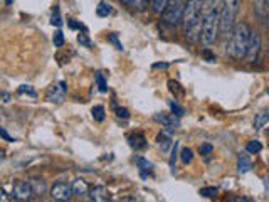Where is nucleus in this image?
<instances>
[{
	"label": "nucleus",
	"mask_w": 269,
	"mask_h": 202,
	"mask_svg": "<svg viewBox=\"0 0 269 202\" xmlns=\"http://www.w3.org/2000/svg\"><path fill=\"white\" fill-rule=\"evenodd\" d=\"M221 0H205L202 2V21H200V38L204 46L216 44L219 38V17H221Z\"/></svg>",
	"instance_id": "nucleus-1"
},
{
	"label": "nucleus",
	"mask_w": 269,
	"mask_h": 202,
	"mask_svg": "<svg viewBox=\"0 0 269 202\" xmlns=\"http://www.w3.org/2000/svg\"><path fill=\"white\" fill-rule=\"evenodd\" d=\"M200 21H202V0H187L182 14V26L185 39L195 44L200 38Z\"/></svg>",
	"instance_id": "nucleus-2"
},
{
	"label": "nucleus",
	"mask_w": 269,
	"mask_h": 202,
	"mask_svg": "<svg viewBox=\"0 0 269 202\" xmlns=\"http://www.w3.org/2000/svg\"><path fill=\"white\" fill-rule=\"evenodd\" d=\"M251 29L247 22H239L234 24V27L230 29V32L227 35L229 42H227V54L236 61H241L246 58V51H247V42H249V35H251Z\"/></svg>",
	"instance_id": "nucleus-3"
},
{
	"label": "nucleus",
	"mask_w": 269,
	"mask_h": 202,
	"mask_svg": "<svg viewBox=\"0 0 269 202\" xmlns=\"http://www.w3.org/2000/svg\"><path fill=\"white\" fill-rule=\"evenodd\" d=\"M241 10V0H224L221 7V17H219V32L229 34L234 27L236 17Z\"/></svg>",
	"instance_id": "nucleus-4"
},
{
	"label": "nucleus",
	"mask_w": 269,
	"mask_h": 202,
	"mask_svg": "<svg viewBox=\"0 0 269 202\" xmlns=\"http://www.w3.org/2000/svg\"><path fill=\"white\" fill-rule=\"evenodd\" d=\"M185 2L187 0H168L167 7H165V10L162 12V19H163L165 26L175 27L177 24H180Z\"/></svg>",
	"instance_id": "nucleus-5"
},
{
	"label": "nucleus",
	"mask_w": 269,
	"mask_h": 202,
	"mask_svg": "<svg viewBox=\"0 0 269 202\" xmlns=\"http://www.w3.org/2000/svg\"><path fill=\"white\" fill-rule=\"evenodd\" d=\"M261 47H262V38L258 30H251L249 35V42H247V51H246V59L251 64L258 63L259 54H261Z\"/></svg>",
	"instance_id": "nucleus-6"
},
{
	"label": "nucleus",
	"mask_w": 269,
	"mask_h": 202,
	"mask_svg": "<svg viewBox=\"0 0 269 202\" xmlns=\"http://www.w3.org/2000/svg\"><path fill=\"white\" fill-rule=\"evenodd\" d=\"M32 189H30L29 182H24V180H15L14 186H12V197L17 202H27L32 199Z\"/></svg>",
	"instance_id": "nucleus-7"
},
{
	"label": "nucleus",
	"mask_w": 269,
	"mask_h": 202,
	"mask_svg": "<svg viewBox=\"0 0 269 202\" xmlns=\"http://www.w3.org/2000/svg\"><path fill=\"white\" fill-rule=\"evenodd\" d=\"M51 197L54 200H61V202H67L72 199V191L71 186L66 182H57L51 187Z\"/></svg>",
	"instance_id": "nucleus-8"
},
{
	"label": "nucleus",
	"mask_w": 269,
	"mask_h": 202,
	"mask_svg": "<svg viewBox=\"0 0 269 202\" xmlns=\"http://www.w3.org/2000/svg\"><path fill=\"white\" fill-rule=\"evenodd\" d=\"M66 98V83L61 81L57 84H52L51 88L47 89V95H46V100L49 103H54V105H59L63 103Z\"/></svg>",
	"instance_id": "nucleus-9"
},
{
	"label": "nucleus",
	"mask_w": 269,
	"mask_h": 202,
	"mask_svg": "<svg viewBox=\"0 0 269 202\" xmlns=\"http://www.w3.org/2000/svg\"><path fill=\"white\" fill-rule=\"evenodd\" d=\"M153 118L158 121V123L165 125L167 128H177L180 125V118L175 115H165V113H157Z\"/></svg>",
	"instance_id": "nucleus-10"
},
{
	"label": "nucleus",
	"mask_w": 269,
	"mask_h": 202,
	"mask_svg": "<svg viewBox=\"0 0 269 202\" xmlns=\"http://www.w3.org/2000/svg\"><path fill=\"white\" fill-rule=\"evenodd\" d=\"M29 186L32 189V194L39 195V197L47 192V182L44 179H41V177H32V179L29 180Z\"/></svg>",
	"instance_id": "nucleus-11"
},
{
	"label": "nucleus",
	"mask_w": 269,
	"mask_h": 202,
	"mask_svg": "<svg viewBox=\"0 0 269 202\" xmlns=\"http://www.w3.org/2000/svg\"><path fill=\"white\" fill-rule=\"evenodd\" d=\"M88 194H89V199L94 200V202H105V200L109 199V194L106 191V187H103V186H96L93 189H89Z\"/></svg>",
	"instance_id": "nucleus-12"
},
{
	"label": "nucleus",
	"mask_w": 269,
	"mask_h": 202,
	"mask_svg": "<svg viewBox=\"0 0 269 202\" xmlns=\"http://www.w3.org/2000/svg\"><path fill=\"white\" fill-rule=\"evenodd\" d=\"M69 186H71L72 195H84V194H88V191H89L88 182L84 179H74L69 183Z\"/></svg>",
	"instance_id": "nucleus-13"
},
{
	"label": "nucleus",
	"mask_w": 269,
	"mask_h": 202,
	"mask_svg": "<svg viewBox=\"0 0 269 202\" xmlns=\"http://www.w3.org/2000/svg\"><path fill=\"white\" fill-rule=\"evenodd\" d=\"M128 142H130V146L131 149H134V150H143V149H146V138L143 137L142 133H133V135H130L128 137Z\"/></svg>",
	"instance_id": "nucleus-14"
},
{
	"label": "nucleus",
	"mask_w": 269,
	"mask_h": 202,
	"mask_svg": "<svg viewBox=\"0 0 269 202\" xmlns=\"http://www.w3.org/2000/svg\"><path fill=\"white\" fill-rule=\"evenodd\" d=\"M254 12L259 19H266L269 14V0H254Z\"/></svg>",
	"instance_id": "nucleus-15"
},
{
	"label": "nucleus",
	"mask_w": 269,
	"mask_h": 202,
	"mask_svg": "<svg viewBox=\"0 0 269 202\" xmlns=\"http://www.w3.org/2000/svg\"><path fill=\"white\" fill-rule=\"evenodd\" d=\"M134 163H137V165H138V169L142 170V175H143V177L146 175L145 172H148L150 175L153 174V163L146 160L145 157H134Z\"/></svg>",
	"instance_id": "nucleus-16"
},
{
	"label": "nucleus",
	"mask_w": 269,
	"mask_h": 202,
	"mask_svg": "<svg viewBox=\"0 0 269 202\" xmlns=\"http://www.w3.org/2000/svg\"><path fill=\"white\" fill-rule=\"evenodd\" d=\"M253 169V163H251V158L247 155L241 154L239 158H237V170H239V174H246L249 170Z\"/></svg>",
	"instance_id": "nucleus-17"
},
{
	"label": "nucleus",
	"mask_w": 269,
	"mask_h": 202,
	"mask_svg": "<svg viewBox=\"0 0 269 202\" xmlns=\"http://www.w3.org/2000/svg\"><path fill=\"white\" fill-rule=\"evenodd\" d=\"M113 12L111 9V5H109L108 2H100L98 4V7H96V14L100 15V17H108L109 14Z\"/></svg>",
	"instance_id": "nucleus-18"
},
{
	"label": "nucleus",
	"mask_w": 269,
	"mask_h": 202,
	"mask_svg": "<svg viewBox=\"0 0 269 202\" xmlns=\"http://www.w3.org/2000/svg\"><path fill=\"white\" fill-rule=\"evenodd\" d=\"M267 120H269L267 112H262V113H259V115H256L254 128H256V130H261V128H264V125L267 123Z\"/></svg>",
	"instance_id": "nucleus-19"
},
{
	"label": "nucleus",
	"mask_w": 269,
	"mask_h": 202,
	"mask_svg": "<svg viewBox=\"0 0 269 202\" xmlns=\"http://www.w3.org/2000/svg\"><path fill=\"white\" fill-rule=\"evenodd\" d=\"M246 150L247 154H259V152L262 150V145L259 140H251V142H247L246 145Z\"/></svg>",
	"instance_id": "nucleus-20"
},
{
	"label": "nucleus",
	"mask_w": 269,
	"mask_h": 202,
	"mask_svg": "<svg viewBox=\"0 0 269 202\" xmlns=\"http://www.w3.org/2000/svg\"><path fill=\"white\" fill-rule=\"evenodd\" d=\"M94 79H96V84H98V88H100L101 93H106V91H108V84H106L105 76H103V72L98 71L96 75H94Z\"/></svg>",
	"instance_id": "nucleus-21"
},
{
	"label": "nucleus",
	"mask_w": 269,
	"mask_h": 202,
	"mask_svg": "<svg viewBox=\"0 0 269 202\" xmlns=\"http://www.w3.org/2000/svg\"><path fill=\"white\" fill-rule=\"evenodd\" d=\"M168 0H151V10L155 12V14H162L167 7Z\"/></svg>",
	"instance_id": "nucleus-22"
},
{
	"label": "nucleus",
	"mask_w": 269,
	"mask_h": 202,
	"mask_svg": "<svg viewBox=\"0 0 269 202\" xmlns=\"http://www.w3.org/2000/svg\"><path fill=\"white\" fill-rule=\"evenodd\" d=\"M180 160L185 163V165L190 163L194 160V152L188 149V146H183V149H182V152H180Z\"/></svg>",
	"instance_id": "nucleus-23"
},
{
	"label": "nucleus",
	"mask_w": 269,
	"mask_h": 202,
	"mask_svg": "<svg viewBox=\"0 0 269 202\" xmlns=\"http://www.w3.org/2000/svg\"><path fill=\"white\" fill-rule=\"evenodd\" d=\"M91 113H93V118L96 121H103V120H105V108H103L101 105L94 106L93 109H91Z\"/></svg>",
	"instance_id": "nucleus-24"
},
{
	"label": "nucleus",
	"mask_w": 269,
	"mask_h": 202,
	"mask_svg": "<svg viewBox=\"0 0 269 202\" xmlns=\"http://www.w3.org/2000/svg\"><path fill=\"white\" fill-rule=\"evenodd\" d=\"M120 2L121 4H123V5H126V7H137V9H142L143 7V5H145V2H143V0H120Z\"/></svg>",
	"instance_id": "nucleus-25"
},
{
	"label": "nucleus",
	"mask_w": 269,
	"mask_h": 202,
	"mask_svg": "<svg viewBox=\"0 0 269 202\" xmlns=\"http://www.w3.org/2000/svg\"><path fill=\"white\" fill-rule=\"evenodd\" d=\"M217 187H204V189H200V195H204V197H216L217 195Z\"/></svg>",
	"instance_id": "nucleus-26"
},
{
	"label": "nucleus",
	"mask_w": 269,
	"mask_h": 202,
	"mask_svg": "<svg viewBox=\"0 0 269 202\" xmlns=\"http://www.w3.org/2000/svg\"><path fill=\"white\" fill-rule=\"evenodd\" d=\"M168 105H170V109H172V115L179 116V118H180V116H183V113H185V109H183V108H182V106L179 105V103H174V101H170Z\"/></svg>",
	"instance_id": "nucleus-27"
},
{
	"label": "nucleus",
	"mask_w": 269,
	"mask_h": 202,
	"mask_svg": "<svg viewBox=\"0 0 269 202\" xmlns=\"http://www.w3.org/2000/svg\"><path fill=\"white\" fill-rule=\"evenodd\" d=\"M51 24H52V26H56V27H61V26H63V19H61V14H59V9H57V7L54 9V12H52Z\"/></svg>",
	"instance_id": "nucleus-28"
},
{
	"label": "nucleus",
	"mask_w": 269,
	"mask_h": 202,
	"mask_svg": "<svg viewBox=\"0 0 269 202\" xmlns=\"http://www.w3.org/2000/svg\"><path fill=\"white\" fill-rule=\"evenodd\" d=\"M52 42H54V46H56V47H63V44H64V34L61 32V30H56V32H54Z\"/></svg>",
	"instance_id": "nucleus-29"
},
{
	"label": "nucleus",
	"mask_w": 269,
	"mask_h": 202,
	"mask_svg": "<svg viewBox=\"0 0 269 202\" xmlns=\"http://www.w3.org/2000/svg\"><path fill=\"white\" fill-rule=\"evenodd\" d=\"M212 150H214V146L210 143H204V145L199 146V154L200 155H210Z\"/></svg>",
	"instance_id": "nucleus-30"
},
{
	"label": "nucleus",
	"mask_w": 269,
	"mask_h": 202,
	"mask_svg": "<svg viewBox=\"0 0 269 202\" xmlns=\"http://www.w3.org/2000/svg\"><path fill=\"white\" fill-rule=\"evenodd\" d=\"M78 42H79V44H83V46H86V47L93 46V44H91L89 38H88V34H79V35H78Z\"/></svg>",
	"instance_id": "nucleus-31"
},
{
	"label": "nucleus",
	"mask_w": 269,
	"mask_h": 202,
	"mask_svg": "<svg viewBox=\"0 0 269 202\" xmlns=\"http://www.w3.org/2000/svg\"><path fill=\"white\" fill-rule=\"evenodd\" d=\"M116 116H118V118L128 120L130 118V112H128L126 108H116Z\"/></svg>",
	"instance_id": "nucleus-32"
},
{
	"label": "nucleus",
	"mask_w": 269,
	"mask_h": 202,
	"mask_svg": "<svg viewBox=\"0 0 269 202\" xmlns=\"http://www.w3.org/2000/svg\"><path fill=\"white\" fill-rule=\"evenodd\" d=\"M108 41L113 42V44L116 46V49H120V51L123 49V46H121V42L118 41V35H116V34H109V35H108Z\"/></svg>",
	"instance_id": "nucleus-33"
},
{
	"label": "nucleus",
	"mask_w": 269,
	"mask_h": 202,
	"mask_svg": "<svg viewBox=\"0 0 269 202\" xmlns=\"http://www.w3.org/2000/svg\"><path fill=\"white\" fill-rule=\"evenodd\" d=\"M0 137H2L5 142H15V138L10 137V135L7 133V130H5V128H2V126H0Z\"/></svg>",
	"instance_id": "nucleus-34"
},
{
	"label": "nucleus",
	"mask_w": 269,
	"mask_h": 202,
	"mask_svg": "<svg viewBox=\"0 0 269 202\" xmlns=\"http://www.w3.org/2000/svg\"><path fill=\"white\" fill-rule=\"evenodd\" d=\"M19 93H21V95L27 93L29 96H32V98L35 96V91H34L32 88H30V86H21V88H19Z\"/></svg>",
	"instance_id": "nucleus-35"
},
{
	"label": "nucleus",
	"mask_w": 269,
	"mask_h": 202,
	"mask_svg": "<svg viewBox=\"0 0 269 202\" xmlns=\"http://www.w3.org/2000/svg\"><path fill=\"white\" fill-rule=\"evenodd\" d=\"M202 56H204L207 61H209V63H214V61H216V56H214V54L209 51V49H204V51H202Z\"/></svg>",
	"instance_id": "nucleus-36"
},
{
	"label": "nucleus",
	"mask_w": 269,
	"mask_h": 202,
	"mask_svg": "<svg viewBox=\"0 0 269 202\" xmlns=\"http://www.w3.org/2000/svg\"><path fill=\"white\" fill-rule=\"evenodd\" d=\"M168 86H170V91H172V93H175V91H180V93H182V89H180V84H179V83L170 81V83H168Z\"/></svg>",
	"instance_id": "nucleus-37"
},
{
	"label": "nucleus",
	"mask_w": 269,
	"mask_h": 202,
	"mask_svg": "<svg viewBox=\"0 0 269 202\" xmlns=\"http://www.w3.org/2000/svg\"><path fill=\"white\" fill-rule=\"evenodd\" d=\"M67 24H69V27H72V29H83V24L74 22V19H69L67 21Z\"/></svg>",
	"instance_id": "nucleus-38"
},
{
	"label": "nucleus",
	"mask_w": 269,
	"mask_h": 202,
	"mask_svg": "<svg viewBox=\"0 0 269 202\" xmlns=\"http://www.w3.org/2000/svg\"><path fill=\"white\" fill-rule=\"evenodd\" d=\"M232 202H253L251 197H230Z\"/></svg>",
	"instance_id": "nucleus-39"
},
{
	"label": "nucleus",
	"mask_w": 269,
	"mask_h": 202,
	"mask_svg": "<svg viewBox=\"0 0 269 202\" xmlns=\"http://www.w3.org/2000/svg\"><path fill=\"white\" fill-rule=\"evenodd\" d=\"M168 64L167 63H158V64H153V69H167Z\"/></svg>",
	"instance_id": "nucleus-40"
},
{
	"label": "nucleus",
	"mask_w": 269,
	"mask_h": 202,
	"mask_svg": "<svg viewBox=\"0 0 269 202\" xmlns=\"http://www.w3.org/2000/svg\"><path fill=\"white\" fill-rule=\"evenodd\" d=\"M0 200H10V197H7V192L4 189H0Z\"/></svg>",
	"instance_id": "nucleus-41"
},
{
	"label": "nucleus",
	"mask_w": 269,
	"mask_h": 202,
	"mask_svg": "<svg viewBox=\"0 0 269 202\" xmlns=\"http://www.w3.org/2000/svg\"><path fill=\"white\" fill-rule=\"evenodd\" d=\"M143 2H145V4H146V2H151V0H143Z\"/></svg>",
	"instance_id": "nucleus-42"
},
{
	"label": "nucleus",
	"mask_w": 269,
	"mask_h": 202,
	"mask_svg": "<svg viewBox=\"0 0 269 202\" xmlns=\"http://www.w3.org/2000/svg\"><path fill=\"white\" fill-rule=\"evenodd\" d=\"M10 2H12V0H7V4H10Z\"/></svg>",
	"instance_id": "nucleus-43"
}]
</instances>
